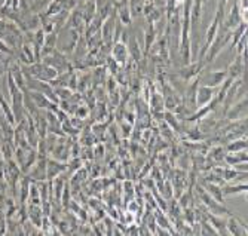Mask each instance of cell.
<instances>
[{
  "mask_svg": "<svg viewBox=\"0 0 248 236\" xmlns=\"http://www.w3.org/2000/svg\"><path fill=\"white\" fill-rule=\"evenodd\" d=\"M22 67V72H24V75L30 76V78H34L37 80H42V82H48L51 83L52 80L57 79L58 76V72L48 65V64H45L43 61H36L30 65H21Z\"/></svg>",
  "mask_w": 248,
  "mask_h": 236,
  "instance_id": "obj_1",
  "label": "cell"
},
{
  "mask_svg": "<svg viewBox=\"0 0 248 236\" xmlns=\"http://www.w3.org/2000/svg\"><path fill=\"white\" fill-rule=\"evenodd\" d=\"M40 61H43L45 64H48V65H51V67H54L57 72H58V75L60 73H65V72H72V65H70V63L67 61V58H65V55L61 52V51H54L51 55H46V57H43V58H40Z\"/></svg>",
  "mask_w": 248,
  "mask_h": 236,
  "instance_id": "obj_2",
  "label": "cell"
},
{
  "mask_svg": "<svg viewBox=\"0 0 248 236\" xmlns=\"http://www.w3.org/2000/svg\"><path fill=\"white\" fill-rule=\"evenodd\" d=\"M228 79V70H211L204 75H199L198 80L199 85L204 86H211V88H218L224 80Z\"/></svg>",
  "mask_w": 248,
  "mask_h": 236,
  "instance_id": "obj_3",
  "label": "cell"
},
{
  "mask_svg": "<svg viewBox=\"0 0 248 236\" xmlns=\"http://www.w3.org/2000/svg\"><path fill=\"white\" fill-rule=\"evenodd\" d=\"M18 55V63L21 65H30L33 63H36V55H34V49H33V45L29 39L24 37V42L21 43V46L16 51Z\"/></svg>",
  "mask_w": 248,
  "mask_h": 236,
  "instance_id": "obj_4",
  "label": "cell"
},
{
  "mask_svg": "<svg viewBox=\"0 0 248 236\" xmlns=\"http://www.w3.org/2000/svg\"><path fill=\"white\" fill-rule=\"evenodd\" d=\"M204 61H195V63H190L187 65H185L182 70L178 72V76L182 78L185 82H190L193 79H198L199 75L202 73V70H204Z\"/></svg>",
  "mask_w": 248,
  "mask_h": 236,
  "instance_id": "obj_5",
  "label": "cell"
},
{
  "mask_svg": "<svg viewBox=\"0 0 248 236\" xmlns=\"http://www.w3.org/2000/svg\"><path fill=\"white\" fill-rule=\"evenodd\" d=\"M217 89L218 88L198 85V89H196V107L199 109V107H204V106L210 104L216 97Z\"/></svg>",
  "mask_w": 248,
  "mask_h": 236,
  "instance_id": "obj_6",
  "label": "cell"
},
{
  "mask_svg": "<svg viewBox=\"0 0 248 236\" xmlns=\"http://www.w3.org/2000/svg\"><path fill=\"white\" fill-rule=\"evenodd\" d=\"M111 58H113L121 67L129 61V51L124 40H118L111 45Z\"/></svg>",
  "mask_w": 248,
  "mask_h": 236,
  "instance_id": "obj_7",
  "label": "cell"
},
{
  "mask_svg": "<svg viewBox=\"0 0 248 236\" xmlns=\"http://www.w3.org/2000/svg\"><path fill=\"white\" fill-rule=\"evenodd\" d=\"M224 116H226L229 121L245 119V117H247V97H242L241 100L235 101L233 106L226 110Z\"/></svg>",
  "mask_w": 248,
  "mask_h": 236,
  "instance_id": "obj_8",
  "label": "cell"
},
{
  "mask_svg": "<svg viewBox=\"0 0 248 236\" xmlns=\"http://www.w3.org/2000/svg\"><path fill=\"white\" fill-rule=\"evenodd\" d=\"M242 21H244L242 19V14H241L239 5H238V0H236V2L233 3V6H232V9H231V12H229V15H228V18H224L221 24H226V27H224V29L232 31V30H235L241 24Z\"/></svg>",
  "mask_w": 248,
  "mask_h": 236,
  "instance_id": "obj_9",
  "label": "cell"
},
{
  "mask_svg": "<svg viewBox=\"0 0 248 236\" xmlns=\"http://www.w3.org/2000/svg\"><path fill=\"white\" fill-rule=\"evenodd\" d=\"M226 229H228V233L232 236H247L248 235L247 224L242 223V220L235 216H229V219L226 220Z\"/></svg>",
  "mask_w": 248,
  "mask_h": 236,
  "instance_id": "obj_10",
  "label": "cell"
},
{
  "mask_svg": "<svg viewBox=\"0 0 248 236\" xmlns=\"http://www.w3.org/2000/svg\"><path fill=\"white\" fill-rule=\"evenodd\" d=\"M245 65H247V57L236 55V58L228 67V78L239 79L241 76H245Z\"/></svg>",
  "mask_w": 248,
  "mask_h": 236,
  "instance_id": "obj_11",
  "label": "cell"
},
{
  "mask_svg": "<svg viewBox=\"0 0 248 236\" xmlns=\"http://www.w3.org/2000/svg\"><path fill=\"white\" fill-rule=\"evenodd\" d=\"M65 170H67V165L60 162L58 159H46V180L52 181Z\"/></svg>",
  "mask_w": 248,
  "mask_h": 236,
  "instance_id": "obj_12",
  "label": "cell"
},
{
  "mask_svg": "<svg viewBox=\"0 0 248 236\" xmlns=\"http://www.w3.org/2000/svg\"><path fill=\"white\" fill-rule=\"evenodd\" d=\"M27 214H29L30 221H31L36 227H42L43 217H45L43 209H42V205H39V204H29Z\"/></svg>",
  "mask_w": 248,
  "mask_h": 236,
  "instance_id": "obj_13",
  "label": "cell"
},
{
  "mask_svg": "<svg viewBox=\"0 0 248 236\" xmlns=\"http://www.w3.org/2000/svg\"><path fill=\"white\" fill-rule=\"evenodd\" d=\"M57 43H58V34L55 31L46 34V39H45V45H43V48H42L40 58L46 57V55H51L57 49Z\"/></svg>",
  "mask_w": 248,
  "mask_h": 236,
  "instance_id": "obj_14",
  "label": "cell"
},
{
  "mask_svg": "<svg viewBox=\"0 0 248 236\" xmlns=\"http://www.w3.org/2000/svg\"><path fill=\"white\" fill-rule=\"evenodd\" d=\"M247 190H248L247 183H241V184H231V186H224V187H221L223 196H232V195L247 193Z\"/></svg>",
  "mask_w": 248,
  "mask_h": 236,
  "instance_id": "obj_15",
  "label": "cell"
},
{
  "mask_svg": "<svg viewBox=\"0 0 248 236\" xmlns=\"http://www.w3.org/2000/svg\"><path fill=\"white\" fill-rule=\"evenodd\" d=\"M247 150H242V152H235V153H229L224 156V160H226L231 167H233V165H238V163H244L248 160V156H247Z\"/></svg>",
  "mask_w": 248,
  "mask_h": 236,
  "instance_id": "obj_16",
  "label": "cell"
},
{
  "mask_svg": "<svg viewBox=\"0 0 248 236\" xmlns=\"http://www.w3.org/2000/svg\"><path fill=\"white\" fill-rule=\"evenodd\" d=\"M226 150L228 153H235V152H242V150H247V140L245 137L244 138H236V140H232L231 143L226 146Z\"/></svg>",
  "mask_w": 248,
  "mask_h": 236,
  "instance_id": "obj_17",
  "label": "cell"
},
{
  "mask_svg": "<svg viewBox=\"0 0 248 236\" xmlns=\"http://www.w3.org/2000/svg\"><path fill=\"white\" fill-rule=\"evenodd\" d=\"M205 190L216 199V201H218V202H221L223 204V201H224V196H223V192H221V187L218 186V184H214V183H208V184H205Z\"/></svg>",
  "mask_w": 248,
  "mask_h": 236,
  "instance_id": "obj_18",
  "label": "cell"
},
{
  "mask_svg": "<svg viewBox=\"0 0 248 236\" xmlns=\"http://www.w3.org/2000/svg\"><path fill=\"white\" fill-rule=\"evenodd\" d=\"M0 54L11 55V57H12V55L15 54V52H14V51H12V49L9 48V46H8V45H6V43H5V42L2 40V39H0Z\"/></svg>",
  "mask_w": 248,
  "mask_h": 236,
  "instance_id": "obj_19",
  "label": "cell"
},
{
  "mask_svg": "<svg viewBox=\"0 0 248 236\" xmlns=\"http://www.w3.org/2000/svg\"><path fill=\"white\" fill-rule=\"evenodd\" d=\"M89 114V110L86 107H78V111H76V117L78 119H82L83 121V117H86Z\"/></svg>",
  "mask_w": 248,
  "mask_h": 236,
  "instance_id": "obj_20",
  "label": "cell"
},
{
  "mask_svg": "<svg viewBox=\"0 0 248 236\" xmlns=\"http://www.w3.org/2000/svg\"><path fill=\"white\" fill-rule=\"evenodd\" d=\"M164 219H165V217H164V216H161L159 219H157V221H159V223H162V221H164ZM161 227H170V224H168V223H164V224H162Z\"/></svg>",
  "mask_w": 248,
  "mask_h": 236,
  "instance_id": "obj_21",
  "label": "cell"
},
{
  "mask_svg": "<svg viewBox=\"0 0 248 236\" xmlns=\"http://www.w3.org/2000/svg\"><path fill=\"white\" fill-rule=\"evenodd\" d=\"M5 163V159H3V155H2V150H0V165Z\"/></svg>",
  "mask_w": 248,
  "mask_h": 236,
  "instance_id": "obj_22",
  "label": "cell"
},
{
  "mask_svg": "<svg viewBox=\"0 0 248 236\" xmlns=\"http://www.w3.org/2000/svg\"><path fill=\"white\" fill-rule=\"evenodd\" d=\"M5 2H6V0H0V9H2V8H3Z\"/></svg>",
  "mask_w": 248,
  "mask_h": 236,
  "instance_id": "obj_23",
  "label": "cell"
}]
</instances>
